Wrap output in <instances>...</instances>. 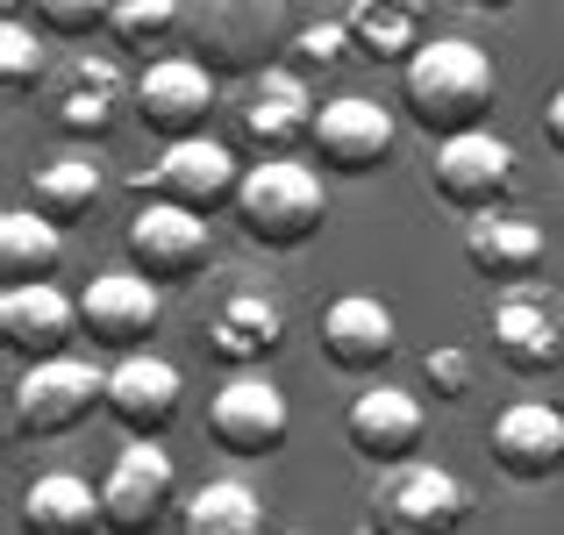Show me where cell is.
<instances>
[{"mask_svg": "<svg viewBox=\"0 0 564 535\" xmlns=\"http://www.w3.org/2000/svg\"><path fill=\"white\" fill-rule=\"evenodd\" d=\"M94 407H108V371L79 350L36 357V364H22L14 385H8V428L22 443L72 436L79 422H94Z\"/></svg>", "mask_w": 564, "mask_h": 535, "instance_id": "obj_3", "label": "cell"}, {"mask_svg": "<svg viewBox=\"0 0 564 535\" xmlns=\"http://www.w3.org/2000/svg\"><path fill=\"white\" fill-rule=\"evenodd\" d=\"M486 450L508 479H551V471H564V414L551 400H514V407L494 414Z\"/></svg>", "mask_w": 564, "mask_h": 535, "instance_id": "obj_21", "label": "cell"}, {"mask_svg": "<svg viewBox=\"0 0 564 535\" xmlns=\"http://www.w3.org/2000/svg\"><path fill=\"white\" fill-rule=\"evenodd\" d=\"M165 514H180V465L165 443L137 436L115 450V465L100 471V522L108 535H151L165 528Z\"/></svg>", "mask_w": 564, "mask_h": 535, "instance_id": "obj_6", "label": "cell"}, {"mask_svg": "<svg viewBox=\"0 0 564 535\" xmlns=\"http://www.w3.org/2000/svg\"><path fill=\"white\" fill-rule=\"evenodd\" d=\"M393 350H400V321L379 293H336V301L322 307V357H329L336 371L372 379V371H386Z\"/></svg>", "mask_w": 564, "mask_h": 535, "instance_id": "obj_18", "label": "cell"}, {"mask_svg": "<svg viewBox=\"0 0 564 535\" xmlns=\"http://www.w3.org/2000/svg\"><path fill=\"white\" fill-rule=\"evenodd\" d=\"M465 258L479 264L486 279H500V286H522V279L543 264V229L529 215H508V207L471 215L465 221Z\"/></svg>", "mask_w": 564, "mask_h": 535, "instance_id": "obj_24", "label": "cell"}, {"mask_svg": "<svg viewBox=\"0 0 564 535\" xmlns=\"http://www.w3.org/2000/svg\"><path fill=\"white\" fill-rule=\"evenodd\" d=\"M486 343L508 371H522V379H536V371H551L564 357V307L551 301L543 286H500L494 293V315H486Z\"/></svg>", "mask_w": 564, "mask_h": 535, "instance_id": "obj_14", "label": "cell"}, {"mask_svg": "<svg viewBox=\"0 0 564 535\" xmlns=\"http://www.w3.org/2000/svg\"><path fill=\"white\" fill-rule=\"evenodd\" d=\"M122 243H129V264L151 272L158 286H186V279L207 264L215 236H207V215H193L180 200H143L137 215H129Z\"/></svg>", "mask_w": 564, "mask_h": 535, "instance_id": "obj_15", "label": "cell"}, {"mask_svg": "<svg viewBox=\"0 0 564 535\" xmlns=\"http://www.w3.org/2000/svg\"><path fill=\"white\" fill-rule=\"evenodd\" d=\"M186 29H193V57L215 79L221 72L258 79V72H272L279 43H286V8L279 0H193Z\"/></svg>", "mask_w": 564, "mask_h": 535, "instance_id": "obj_4", "label": "cell"}, {"mask_svg": "<svg viewBox=\"0 0 564 535\" xmlns=\"http://www.w3.org/2000/svg\"><path fill=\"white\" fill-rule=\"evenodd\" d=\"M29 8H36V29H51V36H94L115 22V0H29Z\"/></svg>", "mask_w": 564, "mask_h": 535, "instance_id": "obj_31", "label": "cell"}, {"mask_svg": "<svg viewBox=\"0 0 564 535\" xmlns=\"http://www.w3.org/2000/svg\"><path fill=\"white\" fill-rule=\"evenodd\" d=\"M315 114H322V100L307 86V72H293V65L258 72L243 86V100H236V129H243V143L258 157H293V143L315 137Z\"/></svg>", "mask_w": 564, "mask_h": 535, "instance_id": "obj_12", "label": "cell"}, {"mask_svg": "<svg viewBox=\"0 0 564 535\" xmlns=\"http://www.w3.org/2000/svg\"><path fill=\"white\" fill-rule=\"evenodd\" d=\"M180 407H186V379H180L172 357L129 350V357H115V364H108V414L129 428V436H151L158 443L172 422H180Z\"/></svg>", "mask_w": 564, "mask_h": 535, "instance_id": "obj_16", "label": "cell"}, {"mask_svg": "<svg viewBox=\"0 0 564 535\" xmlns=\"http://www.w3.org/2000/svg\"><path fill=\"white\" fill-rule=\"evenodd\" d=\"M286 428H293V407H286V393H279V379L264 364L229 371V379L215 385V400H207V436L229 457H272L279 443H286Z\"/></svg>", "mask_w": 564, "mask_h": 535, "instance_id": "obj_8", "label": "cell"}, {"mask_svg": "<svg viewBox=\"0 0 564 535\" xmlns=\"http://www.w3.org/2000/svg\"><path fill=\"white\" fill-rule=\"evenodd\" d=\"M344 22H350V43H358L365 57H379V65H408V57L429 43L422 0H358Z\"/></svg>", "mask_w": 564, "mask_h": 535, "instance_id": "obj_27", "label": "cell"}, {"mask_svg": "<svg viewBox=\"0 0 564 535\" xmlns=\"http://www.w3.org/2000/svg\"><path fill=\"white\" fill-rule=\"evenodd\" d=\"M229 215L258 250H301L329 221V193H322V172L301 165V157H258L243 172V193H236Z\"/></svg>", "mask_w": 564, "mask_h": 535, "instance_id": "obj_2", "label": "cell"}, {"mask_svg": "<svg viewBox=\"0 0 564 535\" xmlns=\"http://www.w3.org/2000/svg\"><path fill=\"white\" fill-rule=\"evenodd\" d=\"M57 258H65V229L51 215H36V207H8L0 215V272H8V286L51 279Z\"/></svg>", "mask_w": 564, "mask_h": 535, "instance_id": "obj_28", "label": "cell"}, {"mask_svg": "<svg viewBox=\"0 0 564 535\" xmlns=\"http://www.w3.org/2000/svg\"><path fill=\"white\" fill-rule=\"evenodd\" d=\"M143 200H180L193 215H215V207H236V193H243V165H236L229 143L215 137H186V143H165L158 151V165L137 178Z\"/></svg>", "mask_w": 564, "mask_h": 535, "instance_id": "obj_13", "label": "cell"}, {"mask_svg": "<svg viewBox=\"0 0 564 535\" xmlns=\"http://www.w3.org/2000/svg\"><path fill=\"white\" fill-rule=\"evenodd\" d=\"M514 186V143L494 137V129H457V137L436 143L429 157V193H436L451 215H494Z\"/></svg>", "mask_w": 564, "mask_h": 535, "instance_id": "obj_7", "label": "cell"}, {"mask_svg": "<svg viewBox=\"0 0 564 535\" xmlns=\"http://www.w3.org/2000/svg\"><path fill=\"white\" fill-rule=\"evenodd\" d=\"M100 186H108V178H100V157L86 151V143H72V151H51L36 172H29V207H36V215H51L57 229H65V221H86V215H94Z\"/></svg>", "mask_w": 564, "mask_h": 535, "instance_id": "obj_25", "label": "cell"}, {"mask_svg": "<svg viewBox=\"0 0 564 535\" xmlns=\"http://www.w3.org/2000/svg\"><path fill=\"white\" fill-rule=\"evenodd\" d=\"M79 329V301H72L57 279H36V286H8L0 293V343L8 357L36 364V357H65Z\"/></svg>", "mask_w": 564, "mask_h": 535, "instance_id": "obj_17", "label": "cell"}, {"mask_svg": "<svg viewBox=\"0 0 564 535\" xmlns=\"http://www.w3.org/2000/svg\"><path fill=\"white\" fill-rule=\"evenodd\" d=\"M400 100H408V122L429 137H457V129H486L494 108V57L471 36H429L422 51L400 65Z\"/></svg>", "mask_w": 564, "mask_h": 535, "instance_id": "obj_1", "label": "cell"}, {"mask_svg": "<svg viewBox=\"0 0 564 535\" xmlns=\"http://www.w3.org/2000/svg\"><path fill=\"white\" fill-rule=\"evenodd\" d=\"M14 528L22 535H94L100 522V485L79 471H36L14 500Z\"/></svg>", "mask_w": 564, "mask_h": 535, "instance_id": "obj_22", "label": "cell"}, {"mask_svg": "<svg viewBox=\"0 0 564 535\" xmlns=\"http://www.w3.org/2000/svg\"><path fill=\"white\" fill-rule=\"evenodd\" d=\"M393 143H400V122H393V108H386V100H372V94H336V100H322L307 151L322 157V172L365 178V172H379L386 157H393Z\"/></svg>", "mask_w": 564, "mask_h": 535, "instance_id": "obj_11", "label": "cell"}, {"mask_svg": "<svg viewBox=\"0 0 564 535\" xmlns=\"http://www.w3.org/2000/svg\"><path fill=\"white\" fill-rule=\"evenodd\" d=\"M122 100H137V86L122 79V65H115V57H72V72H65V94H57V129H65V137H108V122L115 114H122Z\"/></svg>", "mask_w": 564, "mask_h": 535, "instance_id": "obj_23", "label": "cell"}, {"mask_svg": "<svg viewBox=\"0 0 564 535\" xmlns=\"http://www.w3.org/2000/svg\"><path fill=\"white\" fill-rule=\"evenodd\" d=\"M43 72H51V51H43V36L22 22V14H8V22H0V86H8V100L36 94Z\"/></svg>", "mask_w": 564, "mask_h": 535, "instance_id": "obj_30", "label": "cell"}, {"mask_svg": "<svg viewBox=\"0 0 564 535\" xmlns=\"http://www.w3.org/2000/svg\"><path fill=\"white\" fill-rule=\"evenodd\" d=\"M543 137H551V151L564 157V86L551 94V108H543Z\"/></svg>", "mask_w": 564, "mask_h": 535, "instance_id": "obj_34", "label": "cell"}, {"mask_svg": "<svg viewBox=\"0 0 564 535\" xmlns=\"http://www.w3.org/2000/svg\"><path fill=\"white\" fill-rule=\"evenodd\" d=\"M180 22H186V0H115L108 36L151 57L158 43H172V29H180ZM158 57H165V51H158Z\"/></svg>", "mask_w": 564, "mask_h": 535, "instance_id": "obj_29", "label": "cell"}, {"mask_svg": "<svg viewBox=\"0 0 564 535\" xmlns=\"http://www.w3.org/2000/svg\"><path fill=\"white\" fill-rule=\"evenodd\" d=\"M158 315H165V286H158L151 272H137V264H129V272H94V279H86V293H79L86 343L115 350V357L151 350Z\"/></svg>", "mask_w": 564, "mask_h": 535, "instance_id": "obj_9", "label": "cell"}, {"mask_svg": "<svg viewBox=\"0 0 564 535\" xmlns=\"http://www.w3.org/2000/svg\"><path fill=\"white\" fill-rule=\"evenodd\" d=\"M344 43H350V22H315V29H301V36L286 43V51H293V72H329V65H344Z\"/></svg>", "mask_w": 564, "mask_h": 535, "instance_id": "obj_32", "label": "cell"}, {"mask_svg": "<svg viewBox=\"0 0 564 535\" xmlns=\"http://www.w3.org/2000/svg\"><path fill=\"white\" fill-rule=\"evenodd\" d=\"M207 114H215V72L193 51H165L137 72V122L158 143H186L207 137Z\"/></svg>", "mask_w": 564, "mask_h": 535, "instance_id": "obj_10", "label": "cell"}, {"mask_svg": "<svg viewBox=\"0 0 564 535\" xmlns=\"http://www.w3.org/2000/svg\"><path fill=\"white\" fill-rule=\"evenodd\" d=\"M279 343H286V307H279V293H264V286L229 293V301L207 315V350H215L229 371L264 364Z\"/></svg>", "mask_w": 564, "mask_h": 535, "instance_id": "obj_20", "label": "cell"}, {"mask_svg": "<svg viewBox=\"0 0 564 535\" xmlns=\"http://www.w3.org/2000/svg\"><path fill=\"white\" fill-rule=\"evenodd\" d=\"M344 436H350V450L379 471L408 465L414 443H422V400H414L408 385H365L344 407Z\"/></svg>", "mask_w": 564, "mask_h": 535, "instance_id": "obj_19", "label": "cell"}, {"mask_svg": "<svg viewBox=\"0 0 564 535\" xmlns=\"http://www.w3.org/2000/svg\"><path fill=\"white\" fill-rule=\"evenodd\" d=\"M471 514V493L457 471L443 465H393L386 479L372 485V507H365V535H457Z\"/></svg>", "mask_w": 564, "mask_h": 535, "instance_id": "obj_5", "label": "cell"}, {"mask_svg": "<svg viewBox=\"0 0 564 535\" xmlns=\"http://www.w3.org/2000/svg\"><path fill=\"white\" fill-rule=\"evenodd\" d=\"M180 535H272V514H264L258 485L243 479H207L180 500Z\"/></svg>", "mask_w": 564, "mask_h": 535, "instance_id": "obj_26", "label": "cell"}, {"mask_svg": "<svg viewBox=\"0 0 564 535\" xmlns=\"http://www.w3.org/2000/svg\"><path fill=\"white\" fill-rule=\"evenodd\" d=\"M422 385H429L436 400H465V385H471V357H465V350H451V343L429 350V357H422Z\"/></svg>", "mask_w": 564, "mask_h": 535, "instance_id": "obj_33", "label": "cell"}, {"mask_svg": "<svg viewBox=\"0 0 564 535\" xmlns=\"http://www.w3.org/2000/svg\"><path fill=\"white\" fill-rule=\"evenodd\" d=\"M479 8H508V0H479Z\"/></svg>", "mask_w": 564, "mask_h": 535, "instance_id": "obj_35", "label": "cell"}]
</instances>
